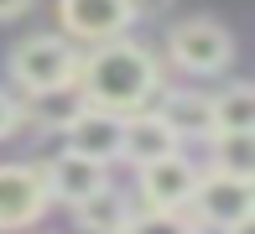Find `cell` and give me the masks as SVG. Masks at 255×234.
Segmentation results:
<instances>
[{"label": "cell", "instance_id": "3957f363", "mask_svg": "<svg viewBox=\"0 0 255 234\" xmlns=\"http://www.w3.org/2000/svg\"><path fill=\"white\" fill-rule=\"evenodd\" d=\"M188 208L198 214V224L229 229V224H240V219H255V187H250V177H235V172L214 167L208 177H198Z\"/></svg>", "mask_w": 255, "mask_h": 234}, {"label": "cell", "instance_id": "4fadbf2b", "mask_svg": "<svg viewBox=\"0 0 255 234\" xmlns=\"http://www.w3.org/2000/svg\"><path fill=\"white\" fill-rule=\"evenodd\" d=\"M208 115H214V130H255V89L235 84V89L214 94Z\"/></svg>", "mask_w": 255, "mask_h": 234}, {"label": "cell", "instance_id": "5b68a950", "mask_svg": "<svg viewBox=\"0 0 255 234\" xmlns=\"http://www.w3.org/2000/svg\"><path fill=\"white\" fill-rule=\"evenodd\" d=\"M63 135H68V151H78V156L110 167V161L120 156V146H125V115L99 110V104H84V110L63 125Z\"/></svg>", "mask_w": 255, "mask_h": 234}, {"label": "cell", "instance_id": "6da1fadb", "mask_svg": "<svg viewBox=\"0 0 255 234\" xmlns=\"http://www.w3.org/2000/svg\"><path fill=\"white\" fill-rule=\"evenodd\" d=\"M73 84L84 94V104L130 115V110L151 104V94L161 89V68H156V57L146 47H135L125 37H110V42H94L89 57H78Z\"/></svg>", "mask_w": 255, "mask_h": 234}, {"label": "cell", "instance_id": "277c9868", "mask_svg": "<svg viewBox=\"0 0 255 234\" xmlns=\"http://www.w3.org/2000/svg\"><path fill=\"white\" fill-rule=\"evenodd\" d=\"M167 52H172V63L188 68V73H219V68H229V57H235V37H229L219 21H182V26H172Z\"/></svg>", "mask_w": 255, "mask_h": 234}, {"label": "cell", "instance_id": "9c48e42d", "mask_svg": "<svg viewBox=\"0 0 255 234\" xmlns=\"http://www.w3.org/2000/svg\"><path fill=\"white\" fill-rule=\"evenodd\" d=\"M42 187H47V198L57 203H84L89 193H99L104 187V167L89 156H78V151H63V156H52L47 167H42Z\"/></svg>", "mask_w": 255, "mask_h": 234}, {"label": "cell", "instance_id": "9a60e30c", "mask_svg": "<svg viewBox=\"0 0 255 234\" xmlns=\"http://www.w3.org/2000/svg\"><path fill=\"white\" fill-rule=\"evenodd\" d=\"M84 110V94H78V84H63V89H42L31 94V120L47 125V130H63L73 115Z\"/></svg>", "mask_w": 255, "mask_h": 234}, {"label": "cell", "instance_id": "ffe728a7", "mask_svg": "<svg viewBox=\"0 0 255 234\" xmlns=\"http://www.w3.org/2000/svg\"><path fill=\"white\" fill-rule=\"evenodd\" d=\"M250 229H255V224H250V219H240V224H229L224 234H250Z\"/></svg>", "mask_w": 255, "mask_h": 234}, {"label": "cell", "instance_id": "5bb4252c", "mask_svg": "<svg viewBox=\"0 0 255 234\" xmlns=\"http://www.w3.org/2000/svg\"><path fill=\"white\" fill-rule=\"evenodd\" d=\"M214 135V167L235 172V177H255V130H208Z\"/></svg>", "mask_w": 255, "mask_h": 234}, {"label": "cell", "instance_id": "ba28073f", "mask_svg": "<svg viewBox=\"0 0 255 234\" xmlns=\"http://www.w3.org/2000/svg\"><path fill=\"white\" fill-rule=\"evenodd\" d=\"M193 187H198V167L182 151H167V156L141 167V198L151 208H188Z\"/></svg>", "mask_w": 255, "mask_h": 234}, {"label": "cell", "instance_id": "8fae6325", "mask_svg": "<svg viewBox=\"0 0 255 234\" xmlns=\"http://www.w3.org/2000/svg\"><path fill=\"white\" fill-rule=\"evenodd\" d=\"M156 115L172 125V135H177V140H193V135H208V130H214V115H208V94H193V89L167 94V104H161Z\"/></svg>", "mask_w": 255, "mask_h": 234}, {"label": "cell", "instance_id": "ac0fdd59", "mask_svg": "<svg viewBox=\"0 0 255 234\" xmlns=\"http://www.w3.org/2000/svg\"><path fill=\"white\" fill-rule=\"evenodd\" d=\"M130 5V21H156L161 10H172V0H125Z\"/></svg>", "mask_w": 255, "mask_h": 234}, {"label": "cell", "instance_id": "2e32d148", "mask_svg": "<svg viewBox=\"0 0 255 234\" xmlns=\"http://www.w3.org/2000/svg\"><path fill=\"white\" fill-rule=\"evenodd\" d=\"M120 234H198L188 208H151V214H130Z\"/></svg>", "mask_w": 255, "mask_h": 234}, {"label": "cell", "instance_id": "52a82bcc", "mask_svg": "<svg viewBox=\"0 0 255 234\" xmlns=\"http://www.w3.org/2000/svg\"><path fill=\"white\" fill-rule=\"evenodd\" d=\"M57 16H63V31L78 42H110L130 26V5L125 0H57Z\"/></svg>", "mask_w": 255, "mask_h": 234}, {"label": "cell", "instance_id": "7c38bea8", "mask_svg": "<svg viewBox=\"0 0 255 234\" xmlns=\"http://www.w3.org/2000/svg\"><path fill=\"white\" fill-rule=\"evenodd\" d=\"M73 208H78V229L84 234H120L125 219H130V203H125L110 182H104L99 193H89L84 203H73Z\"/></svg>", "mask_w": 255, "mask_h": 234}, {"label": "cell", "instance_id": "30bf717a", "mask_svg": "<svg viewBox=\"0 0 255 234\" xmlns=\"http://www.w3.org/2000/svg\"><path fill=\"white\" fill-rule=\"evenodd\" d=\"M167 151H177V135H172V125L161 120L156 110H130V115H125V146H120V156H130L135 167H146V161L167 156Z\"/></svg>", "mask_w": 255, "mask_h": 234}, {"label": "cell", "instance_id": "e0dca14e", "mask_svg": "<svg viewBox=\"0 0 255 234\" xmlns=\"http://www.w3.org/2000/svg\"><path fill=\"white\" fill-rule=\"evenodd\" d=\"M21 120H26V110H21V99H10V94L0 89V135L21 130Z\"/></svg>", "mask_w": 255, "mask_h": 234}, {"label": "cell", "instance_id": "7a4b0ae2", "mask_svg": "<svg viewBox=\"0 0 255 234\" xmlns=\"http://www.w3.org/2000/svg\"><path fill=\"white\" fill-rule=\"evenodd\" d=\"M10 73H16V84L26 94L63 89V84H73V73H78V52L63 37H26L10 52Z\"/></svg>", "mask_w": 255, "mask_h": 234}, {"label": "cell", "instance_id": "d6986e66", "mask_svg": "<svg viewBox=\"0 0 255 234\" xmlns=\"http://www.w3.org/2000/svg\"><path fill=\"white\" fill-rule=\"evenodd\" d=\"M21 10H31V0H0V21H16Z\"/></svg>", "mask_w": 255, "mask_h": 234}, {"label": "cell", "instance_id": "8992f818", "mask_svg": "<svg viewBox=\"0 0 255 234\" xmlns=\"http://www.w3.org/2000/svg\"><path fill=\"white\" fill-rule=\"evenodd\" d=\"M47 187L42 167H0V234L5 229H31L47 214Z\"/></svg>", "mask_w": 255, "mask_h": 234}]
</instances>
